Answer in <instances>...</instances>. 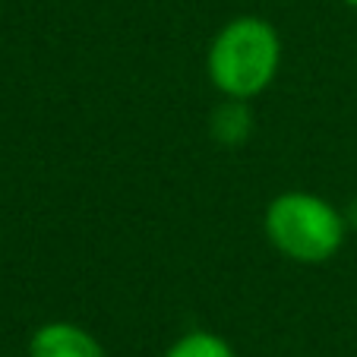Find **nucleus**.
Returning <instances> with one entry per match:
<instances>
[{"label": "nucleus", "instance_id": "423d86ee", "mask_svg": "<svg viewBox=\"0 0 357 357\" xmlns=\"http://www.w3.org/2000/svg\"><path fill=\"white\" fill-rule=\"evenodd\" d=\"M344 218H348V225H354V228H357V199L351 202V209H348V215H344Z\"/></svg>", "mask_w": 357, "mask_h": 357}, {"label": "nucleus", "instance_id": "39448f33", "mask_svg": "<svg viewBox=\"0 0 357 357\" xmlns=\"http://www.w3.org/2000/svg\"><path fill=\"white\" fill-rule=\"evenodd\" d=\"M165 357H234V351H231V344L222 335L196 329L177 338Z\"/></svg>", "mask_w": 357, "mask_h": 357}, {"label": "nucleus", "instance_id": "f257e3e1", "mask_svg": "<svg viewBox=\"0 0 357 357\" xmlns=\"http://www.w3.org/2000/svg\"><path fill=\"white\" fill-rule=\"evenodd\" d=\"M282 67V38L275 26L259 16H237L212 38L206 70L225 98H257L272 86Z\"/></svg>", "mask_w": 357, "mask_h": 357}, {"label": "nucleus", "instance_id": "20e7f679", "mask_svg": "<svg viewBox=\"0 0 357 357\" xmlns=\"http://www.w3.org/2000/svg\"><path fill=\"white\" fill-rule=\"evenodd\" d=\"M209 133L222 146H241L253 133V111L243 98H225L209 117Z\"/></svg>", "mask_w": 357, "mask_h": 357}, {"label": "nucleus", "instance_id": "7ed1b4c3", "mask_svg": "<svg viewBox=\"0 0 357 357\" xmlns=\"http://www.w3.org/2000/svg\"><path fill=\"white\" fill-rule=\"evenodd\" d=\"M29 357H105V348L92 332L76 323H45L29 342Z\"/></svg>", "mask_w": 357, "mask_h": 357}, {"label": "nucleus", "instance_id": "0eeeda50", "mask_svg": "<svg viewBox=\"0 0 357 357\" xmlns=\"http://www.w3.org/2000/svg\"><path fill=\"white\" fill-rule=\"evenodd\" d=\"M344 3H351V7H357V0H344Z\"/></svg>", "mask_w": 357, "mask_h": 357}, {"label": "nucleus", "instance_id": "f03ea898", "mask_svg": "<svg viewBox=\"0 0 357 357\" xmlns=\"http://www.w3.org/2000/svg\"><path fill=\"white\" fill-rule=\"evenodd\" d=\"M263 228L282 257L303 266H317L342 250L348 218L323 196L288 190L266 206Z\"/></svg>", "mask_w": 357, "mask_h": 357}]
</instances>
